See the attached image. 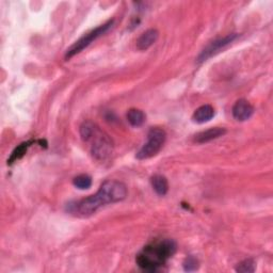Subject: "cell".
I'll list each match as a JSON object with an SVG mask.
<instances>
[{
	"mask_svg": "<svg viewBox=\"0 0 273 273\" xmlns=\"http://www.w3.org/2000/svg\"><path fill=\"white\" fill-rule=\"evenodd\" d=\"M127 188L124 183L119 181H106L102 184L96 193L79 202L68 205L72 213L88 217L96 212L101 207L108 204H113L125 200Z\"/></svg>",
	"mask_w": 273,
	"mask_h": 273,
	"instance_id": "6da1fadb",
	"label": "cell"
},
{
	"mask_svg": "<svg viewBox=\"0 0 273 273\" xmlns=\"http://www.w3.org/2000/svg\"><path fill=\"white\" fill-rule=\"evenodd\" d=\"M176 249L177 245L175 241L171 239L153 242L144 247V249L136 255V265L144 271L155 272L175 254Z\"/></svg>",
	"mask_w": 273,
	"mask_h": 273,
	"instance_id": "7a4b0ae2",
	"label": "cell"
},
{
	"mask_svg": "<svg viewBox=\"0 0 273 273\" xmlns=\"http://www.w3.org/2000/svg\"><path fill=\"white\" fill-rule=\"evenodd\" d=\"M166 138L167 134L165 130L161 128H152L147 133V141L136 153V159L144 160L156 156L165 144Z\"/></svg>",
	"mask_w": 273,
	"mask_h": 273,
	"instance_id": "3957f363",
	"label": "cell"
},
{
	"mask_svg": "<svg viewBox=\"0 0 273 273\" xmlns=\"http://www.w3.org/2000/svg\"><path fill=\"white\" fill-rule=\"evenodd\" d=\"M90 141H92L91 153L95 159L104 161L111 156L113 152V142L110 136L102 131L99 127L94 131Z\"/></svg>",
	"mask_w": 273,
	"mask_h": 273,
	"instance_id": "277c9868",
	"label": "cell"
},
{
	"mask_svg": "<svg viewBox=\"0 0 273 273\" xmlns=\"http://www.w3.org/2000/svg\"><path fill=\"white\" fill-rule=\"evenodd\" d=\"M113 23H114L113 20H109L105 24L99 26L98 28L93 29L92 31H90L89 33H87L86 35L79 38L74 45H72L70 48L67 49V51L65 53V60H70L71 58L76 56V54L83 51L86 47H88L93 42V41H95L100 36H102L103 34H105L109 29L111 28Z\"/></svg>",
	"mask_w": 273,
	"mask_h": 273,
	"instance_id": "5b68a950",
	"label": "cell"
},
{
	"mask_svg": "<svg viewBox=\"0 0 273 273\" xmlns=\"http://www.w3.org/2000/svg\"><path fill=\"white\" fill-rule=\"evenodd\" d=\"M238 33H230L227 34L224 37H220V38H217L215 41H212L211 43H209L206 47H205L201 53L199 54L198 57V62H204L208 60L209 58H211L215 54H217L218 52H220L223 48H225L227 45H229L230 43H233L234 41L238 37Z\"/></svg>",
	"mask_w": 273,
	"mask_h": 273,
	"instance_id": "8992f818",
	"label": "cell"
},
{
	"mask_svg": "<svg viewBox=\"0 0 273 273\" xmlns=\"http://www.w3.org/2000/svg\"><path fill=\"white\" fill-rule=\"evenodd\" d=\"M231 113H233V116L235 120L239 122H244V121L249 120L253 115L254 108L248 101L239 100L233 106Z\"/></svg>",
	"mask_w": 273,
	"mask_h": 273,
	"instance_id": "52a82bcc",
	"label": "cell"
},
{
	"mask_svg": "<svg viewBox=\"0 0 273 273\" xmlns=\"http://www.w3.org/2000/svg\"><path fill=\"white\" fill-rule=\"evenodd\" d=\"M159 37V32L156 29H148L143 32L138 41H136V48L139 50H147L149 47H152Z\"/></svg>",
	"mask_w": 273,
	"mask_h": 273,
	"instance_id": "ba28073f",
	"label": "cell"
},
{
	"mask_svg": "<svg viewBox=\"0 0 273 273\" xmlns=\"http://www.w3.org/2000/svg\"><path fill=\"white\" fill-rule=\"evenodd\" d=\"M226 133V130L224 128H220V127H215V128H210L207 130H204L200 133H198L194 136V141L197 143L203 144V143H207L210 142L212 140H216L218 138H220V136L224 135Z\"/></svg>",
	"mask_w": 273,
	"mask_h": 273,
	"instance_id": "9c48e42d",
	"label": "cell"
},
{
	"mask_svg": "<svg viewBox=\"0 0 273 273\" xmlns=\"http://www.w3.org/2000/svg\"><path fill=\"white\" fill-rule=\"evenodd\" d=\"M215 116V109L210 105H204L198 108L193 113V121L199 124H203V123L209 122Z\"/></svg>",
	"mask_w": 273,
	"mask_h": 273,
	"instance_id": "30bf717a",
	"label": "cell"
},
{
	"mask_svg": "<svg viewBox=\"0 0 273 273\" xmlns=\"http://www.w3.org/2000/svg\"><path fill=\"white\" fill-rule=\"evenodd\" d=\"M151 183H152V187L155 190V192L160 196L163 197L168 193L169 191V183L168 180L166 179L165 176L162 175H154L152 179H151Z\"/></svg>",
	"mask_w": 273,
	"mask_h": 273,
	"instance_id": "8fae6325",
	"label": "cell"
},
{
	"mask_svg": "<svg viewBox=\"0 0 273 273\" xmlns=\"http://www.w3.org/2000/svg\"><path fill=\"white\" fill-rule=\"evenodd\" d=\"M146 120L145 113L140 110V109H130L127 112V121L129 122V124L133 127H140L144 124V122Z\"/></svg>",
	"mask_w": 273,
	"mask_h": 273,
	"instance_id": "7c38bea8",
	"label": "cell"
},
{
	"mask_svg": "<svg viewBox=\"0 0 273 273\" xmlns=\"http://www.w3.org/2000/svg\"><path fill=\"white\" fill-rule=\"evenodd\" d=\"M33 143H34V141H27V142L20 144L14 149V151H13L10 158L8 159V165H12V163H14L15 161L23 158L25 156V154L27 153V149H28L31 146V144H33Z\"/></svg>",
	"mask_w": 273,
	"mask_h": 273,
	"instance_id": "4fadbf2b",
	"label": "cell"
},
{
	"mask_svg": "<svg viewBox=\"0 0 273 273\" xmlns=\"http://www.w3.org/2000/svg\"><path fill=\"white\" fill-rule=\"evenodd\" d=\"M96 128H98V126L95 125L93 122H91V121L84 122L83 124H81L80 129H79V132H80V135H81V139H83L86 142L90 141L91 136L93 135L94 131L96 130Z\"/></svg>",
	"mask_w": 273,
	"mask_h": 273,
	"instance_id": "5bb4252c",
	"label": "cell"
},
{
	"mask_svg": "<svg viewBox=\"0 0 273 273\" xmlns=\"http://www.w3.org/2000/svg\"><path fill=\"white\" fill-rule=\"evenodd\" d=\"M73 184L76 188L80 190L89 189L92 186V179L87 174H81L73 180Z\"/></svg>",
	"mask_w": 273,
	"mask_h": 273,
	"instance_id": "9a60e30c",
	"label": "cell"
},
{
	"mask_svg": "<svg viewBox=\"0 0 273 273\" xmlns=\"http://www.w3.org/2000/svg\"><path fill=\"white\" fill-rule=\"evenodd\" d=\"M255 268L256 265L253 259H245V261L238 264V266L236 267V271L242 273H251L255 271Z\"/></svg>",
	"mask_w": 273,
	"mask_h": 273,
	"instance_id": "2e32d148",
	"label": "cell"
},
{
	"mask_svg": "<svg viewBox=\"0 0 273 273\" xmlns=\"http://www.w3.org/2000/svg\"><path fill=\"white\" fill-rule=\"evenodd\" d=\"M183 266H184V270L187 271V272L196 271L199 268V262H198V259L196 257H193V256H188L185 259V262H184Z\"/></svg>",
	"mask_w": 273,
	"mask_h": 273,
	"instance_id": "e0dca14e",
	"label": "cell"
}]
</instances>
